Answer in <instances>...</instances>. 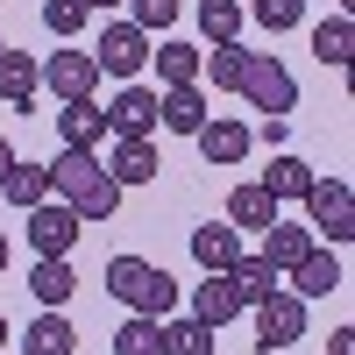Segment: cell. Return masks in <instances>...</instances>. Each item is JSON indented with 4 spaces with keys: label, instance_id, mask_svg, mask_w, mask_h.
<instances>
[{
    "label": "cell",
    "instance_id": "cell-1",
    "mask_svg": "<svg viewBox=\"0 0 355 355\" xmlns=\"http://www.w3.org/2000/svg\"><path fill=\"white\" fill-rule=\"evenodd\" d=\"M50 199H64L78 220H114L121 185L107 178L100 150H57V157H50Z\"/></svg>",
    "mask_w": 355,
    "mask_h": 355
},
{
    "label": "cell",
    "instance_id": "cell-2",
    "mask_svg": "<svg viewBox=\"0 0 355 355\" xmlns=\"http://www.w3.org/2000/svg\"><path fill=\"white\" fill-rule=\"evenodd\" d=\"M107 291L128 313H150V320H164L178 306V277L164 270V263H150V256H114L107 263Z\"/></svg>",
    "mask_w": 355,
    "mask_h": 355
},
{
    "label": "cell",
    "instance_id": "cell-3",
    "mask_svg": "<svg viewBox=\"0 0 355 355\" xmlns=\"http://www.w3.org/2000/svg\"><path fill=\"white\" fill-rule=\"evenodd\" d=\"M299 206H306V227L327 234V249L355 242V192H348V178H313Z\"/></svg>",
    "mask_w": 355,
    "mask_h": 355
},
{
    "label": "cell",
    "instance_id": "cell-4",
    "mask_svg": "<svg viewBox=\"0 0 355 355\" xmlns=\"http://www.w3.org/2000/svg\"><path fill=\"white\" fill-rule=\"evenodd\" d=\"M249 320H256V348H263V355H270V348H291V341H306V299H299L291 284H277L270 299H256Z\"/></svg>",
    "mask_w": 355,
    "mask_h": 355
},
{
    "label": "cell",
    "instance_id": "cell-5",
    "mask_svg": "<svg viewBox=\"0 0 355 355\" xmlns=\"http://www.w3.org/2000/svg\"><path fill=\"white\" fill-rule=\"evenodd\" d=\"M28 249H36V256H71L78 249V234H85V220L71 214V206L64 199H43V206H28Z\"/></svg>",
    "mask_w": 355,
    "mask_h": 355
},
{
    "label": "cell",
    "instance_id": "cell-6",
    "mask_svg": "<svg viewBox=\"0 0 355 355\" xmlns=\"http://www.w3.org/2000/svg\"><path fill=\"white\" fill-rule=\"evenodd\" d=\"M242 100L256 114H291L299 107V78H291L277 57H249V71H242Z\"/></svg>",
    "mask_w": 355,
    "mask_h": 355
},
{
    "label": "cell",
    "instance_id": "cell-7",
    "mask_svg": "<svg viewBox=\"0 0 355 355\" xmlns=\"http://www.w3.org/2000/svg\"><path fill=\"white\" fill-rule=\"evenodd\" d=\"M43 85H50L57 100H93V93H100V64H93V50L64 43L57 57H43Z\"/></svg>",
    "mask_w": 355,
    "mask_h": 355
},
{
    "label": "cell",
    "instance_id": "cell-8",
    "mask_svg": "<svg viewBox=\"0 0 355 355\" xmlns=\"http://www.w3.org/2000/svg\"><path fill=\"white\" fill-rule=\"evenodd\" d=\"M93 64L107 78H135L142 64H150V36H142L135 21H107L100 28V50H93Z\"/></svg>",
    "mask_w": 355,
    "mask_h": 355
},
{
    "label": "cell",
    "instance_id": "cell-9",
    "mask_svg": "<svg viewBox=\"0 0 355 355\" xmlns=\"http://www.w3.org/2000/svg\"><path fill=\"white\" fill-rule=\"evenodd\" d=\"M100 114H107V135H157V85L128 78Z\"/></svg>",
    "mask_w": 355,
    "mask_h": 355
},
{
    "label": "cell",
    "instance_id": "cell-10",
    "mask_svg": "<svg viewBox=\"0 0 355 355\" xmlns=\"http://www.w3.org/2000/svg\"><path fill=\"white\" fill-rule=\"evenodd\" d=\"M157 171H164V157H157V135H114V157H107V178L114 185H157Z\"/></svg>",
    "mask_w": 355,
    "mask_h": 355
},
{
    "label": "cell",
    "instance_id": "cell-11",
    "mask_svg": "<svg viewBox=\"0 0 355 355\" xmlns=\"http://www.w3.org/2000/svg\"><path fill=\"white\" fill-rule=\"evenodd\" d=\"M199 142V157L214 164V171H234L249 150H256V128H242V121H227V114H206V128L192 135Z\"/></svg>",
    "mask_w": 355,
    "mask_h": 355
},
{
    "label": "cell",
    "instance_id": "cell-12",
    "mask_svg": "<svg viewBox=\"0 0 355 355\" xmlns=\"http://www.w3.org/2000/svg\"><path fill=\"white\" fill-rule=\"evenodd\" d=\"M313 249H320V234H313L306 220H284V214H277L270 227H263V263H270L277 277H284V270H299Z\"/></svg>",
    "mask_w": 355,
    "mask_h": 355
},
{
    "label": "cell",
    "instance_id": "cell-13",
    "mask_svg": "<svg viewBox=\"0 0 355 355\" xmlns=\"http://www.w3.org/2000/svg\"><path fill=\"white\" fill-rule=\"evenodd\" d=\"M206 85H164L157 93V128H171V135H199L206 128Z\"/></svg>",
    "mask_w": 355,
    "mask_h": 355
},
{
    "label": "cell",
    "instance_id": "cell-14",
    "mask_svg": "<svg viewBox=\"0 0 355 355\" xmlns=\"http://www.w3.org/2000/svg\"><path fill=\"white\" fill-rule=\"evenodd\" d=\"M36 85H43V57L0 50V100H8L15 114H36Z\"/></svg>",
    "mask_w": 355,
    "mask_h": 355
},
{
    "label": "cell",
    "instance_id": "cell-15",
    "mask_svg": "<svg viewBox=\"0 0 355 355\" xmlns=\"http://www.w3.org/2000/svg\"><path fill=\"white\" fill-rule=\"evenodd\" d=\"M100 135H107L100 100H64L57 107V142H64V150H100Z\"/></svg>",
    "mask_w": 355,
    "mask_h": 355
},
{
    "label": "cell",
    "instance_id": "cell-16",
    "mask_svg": "<svg viewBox=\"0 0 355 355\" xmlns=\"http://www.w3.org/2000/svg\"><path fill=\"white\" fill-rule=\"evenodd\" d=\"M192 320H206V327H227V320H242V299H234L227 270H206V284H192Z\"/></svg>",
    "mask_w": 355,
    "mask_h": 355
},
{
    "label": "cell",
    "instance_id": "cell-17",
    "mask_svg": "<svg viewBox=\"0 0 355 355\" xmlns=\"http://www.w3.org/2000/svg\"><path fill=\"white\" fill-rule=\"evenodd\" d=\"M234 256H242V227H227V220L192 227V263L199 270H234Z\"/></svg>",
    "mask_w": 355,
    "mask_h": 355
},
{
    "label": "cell",
    "instance_id": "cell-18",
    "mask_svg": "<svg viewBox=\"0 0 355 355\" xmlns=\"http://www.w3.org/2000/svg\"><path fill=\"white\" fill-rule=\"evenodd\" d=\"M28 291H36V306L64 313V306H71V291H78V277H71V263H64V256H36V270H28Z\"/></svg>",
    "mask_w": 355,
    "mask_h": 355
},
{
    "label": "cell",
    "instance_id": "cell-19",
    "mask_svg": "<svg viewBox=\"0 0 355 355\" xmlns=\"http://www.w3.org/2000/svg\"><path fill=\"white\" fill-rule=\"evenodd\" d=\"M313 178H320V171H313L306 157H291V150H277V157H270V171H263L256 185H263V192H270V199L284 206V199H306V185H313Z\"/></svg>",
    "mask_w": 355,
    "mask_h": 355
},
{
    "label": "cell",
    "instance_id": "cell-20",
    "mask_svg": "<svg viewBox=\"0 0 355 355\" xmlns=\"http://www.w3.org/2000/svg\"><path fill=\"white\" fill-rule=\"evenodd\" d=\"M21 355H78V334H71V320L43 306L36 320H28V334H21Z\"/></svg>",
    "mask_w": 355,
    "mask_h": 355
},
{
    "label": "cell",
    "instance_id": "cell-21",
    "mask_svg": "<svg viewBox=\"0 0 355 355\" xmlns=\"http://www.w3.org/2000/svg\"><path fill=\"white\" fill-rule=\"evenodd\" d=\"M249 43H214V57H199V78H214V93H242V71H249Z\"/></svg>",
    "mask_w": 355,
    "mask_h": 355
},
{
    "label": "cell",
    "instance_id": "cell-22",
    "mask_svg": "<svg viewBox=\"0 0 355 355\" xmlns=\"http://www.w3.org/2000/svg\"><path fill=\"white\" fill-rule=\"evenodd\" d=\"M227 284H234V299H242V313H249L256 299H270V291H277L284 277L270 270V263H263V249H256V256L242 249V256H234V270H227Z\"/></svg>",
    "mask_w": 355,
    "mask_h": 355
},
{
    "label": "cell",
    "instance_id": "cell-23",
    "mask_svg": "<svg viewBox=\"0 0 355 355\" xmlns=\"http://www.w3.org/2000/svg\"><path fill=\"white\" fill-rule=\"evenodd\" d=\"M284 277H291L299 299H327V291H341V256H334V249H313L299 270H284Z\"/></svg>",
    "mask_w": 355,
    "mask_h": 355
},
{
    "label": "cell",
    "instance_id": "cell-24",
    "mask_svg": "<svg viewBox=\"0 0 355 355\" xmlns=\"http://www.w3.org/2000/svg\"><path fill=\"white\" fill-rule=\"evenodd\" d=\"M277 214H284V206H277L270 192H263V185H234V192H227V227H249V234H263Z\"/></svg>",
    "mask_w": 355,
    "mask_h": 355
},
{
    "label": "cell",
    "instance_id": "cell-25",
    "mask_svg": "<svg viewBox=\"0 0 355 355\" xmlns=\"http://www.w3.org/2000/svg\"><path fill=\"white\" fill-rule=\"evenodd\" d=\"M313 57L327 71H348V57H355V15H327L313 28Z\"/></svg>",
    "mask_w": 355,
    "mask_h": 355
},
{
    "label": "cell",
    "instance_id": "cell-26",
    "mask_svg": "<svg viewBox=\"0 0 355 355\" xmlns=\"http://www.w3.org/2000/svg\"><path fill=\"white\" fill-rule=\"evenodd\" d=\"M0 192H8V206H21V214H28V206H43V199H50V164H21V157H15V171L0 178Z\"/></svg>",
    "mask_w": 355,
    "mask_h": 355
},
{
    "label": "cell",
    "instance_id": "cell-27",
    "mask_svg": "<svg viewBox=\"0 0 355 355\" xmlns=\"http://www.w3.org/2000/svg\"><path fill=\"white\" fill-rule=\"evenodd\" d=\"M199 57L206 50H192V43H150V64L164 85H199Z\"/></svg>",
    "mask_w": 355,
    "mask_h": 355
},
{
    "label": "cell",
    "instance_id": "cell-28",
    "mask_svg": "<svg viewBox=\"0 0 355 355\" xmlns=\"http://www.w3.org/2000/svg\"><path fill=\"white\" fill-rule=\"evenodd\" d=\"M157 355H214V327H206V320H171V313H164Z\"/></svg>",
    "mask_w": 355,
    "mask_h": 355
},
{
    "label": "cell",
    "instance_id": "cell-29",
    "mask_svg": "<svg viewBox=\"0 0 355 355\" xmlns=\"http://www.w3.org/2000/svg\"><path fill=\"white\" fill-rule=\"evenodd\" d=\"M157 341H164V320H150V313H128L114 327V355H157Z\"/></svg>",
    "mask_w": 355,
    "mask_h": 355
},
{
    "label": "cell",
    "instance_id": "cell-30",
    "mask_svg": "<svg viewBox=\"0 0 355 355\" xmlns=\"http://www.w3.org/2000/svg\"><path fill=\"white\" fill-rule=\"evenodd\" d=\"M242 0H199V28H206V43H234L242 36Z\"/></svg>",
    "mask_w": 355,
    "mask_h": 355
},
{
    "label": "cell",
    "instance_id": "cell-31",
    "mask_svg": "<svg viewBox=\"0 0 355 355\" xmlns=\"http://www.w3.org/2000/svg\"><path fill=\"white\" fill-rule=\"evenodd\" d=\"M85 21H93V8H85V0H43V28L50 36H85Z\"/></svg>",
    "mask_w": 355,
    "mask_h": 355
},
{
    "label": "cell",
    "instance_id": "cell-32",
    "mask_svg": "<svg viewBox=\"0 0 355 355\" xmlns=\"http://www.w3.org/2000/svg\"><path fill=\"white\" fill-rule=\"evenodd\" d=\"M242 15H256L270 36H284V28H299V21H306V0H249Z\"/></svg>",
    "mask_w": 355,
    "mask_h": 355
},
{
    "label": "cell",
    "instance_id": "cell-33",
    "mask_svg": "<svg viewBox=\"0 0 355 355\" xmlns=\"http://www.w3.org/2000/svg\"><path fill=\"white\" fill-rule=\"evenodd\" d=\"M128 8H135L128 21L142 28V36H157V28H171L178 15H185V0H128Z\"/></svg>",
    "mask_w": 355,
    "mask_h": 355
},
{
    "label": "cell",
    "instance_id": "cell-34",
    "mask_svg": "<svg viewBox=\"0 0 355 355\" xmlns=\"http://www.w3.org/2000/svg\"><path fill=\"white\" fill-rule=\"evenodd\" d=\"M327 355H355V327H334L327 334Z\"/></svg>",
    "mask_w": 355,
    "mask_h": 355
},
{
    "label": "cell",
    "instance_id": "cell-35",
    "mask_svg": "<svg viewBox=\"0 0 355 355\" xmlns=\"http://www.w3.org/2000/svg\"><path fill=\"white\" fill-rule=\"evenodd\" d=\"M8 171H15V142L0 135V178H8Z\"/></svg>",
    "mask_w": 355,
    "mask_h": 355
},
{
    "label": "cell",
    "instance_id": "cell-36",
    "mask_svg": "<svg viewBox=\"0 0 355 355\" xmlns=\"http://www.w3.org/2000/svg\"><path fill=\"white\" fill-rule=\"evenodd\" d=\"M85 8H93V15H107V8H121V0H85Z\"/></svg>",
    "mask_w": 355,
    "mask_h": 355
},
{
    "label": "cell",
    "instance_id": "cell-37",
    "mask_svg": "<svg viewBox=\"0 0 355 355\" xmlns=\"http://www.w3.org/2000/svg\"><path fill=\"white\" fill-rule=\"evenodd\" d=\"M8 334H15V327H8V313H0V355H8Z\"/></svg>",
    "mask_w": 355,
    "mask_h": 355
},
{
    "label": "cell",
    "instance_id": "cell-38",
    "mask_svg": "<svg viewBox=\"0 0 355 355\" xmlns=\"http://www.w3.org/2000/svg\"><path fill=\"white\" fill-rule=\"evenodd\" d=\"M0 270H8V234H0Z\"/></svg>",
    "mask_w": 355,
    "mask_h": 355
},
{
    "label": "cell",
    "instance_id": "cell-39",
    "mask_svg": "<svg viewBox=\"0 0 355 355\" xmlns=\"http://www.w3.org/2000/svg\"><path fill=\"white\" fill-rule=\"evenodd\" d=\"M0 50H8V36H0Z\"/></svg>",
    "mask_w": 355,
    "mask_h": 355
}]
</instances>
